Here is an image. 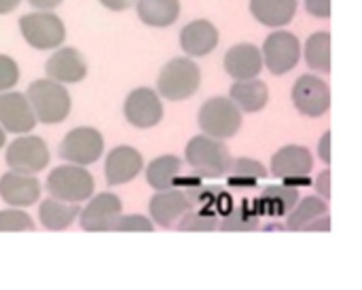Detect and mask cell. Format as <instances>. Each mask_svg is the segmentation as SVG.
<instances>
[{
  "instance_id": "obj_34",
  "label": "cell",
  "mask_w": 362,
  "mask_h": 290,
  "mask_svg": "<svg viewBox=\"0 0 362 290\" xmlns=\"http://www.w3.org/2000/svg\"><path fill=\"white\" fill-rule=\"evenodd\" d=\"M19 66L11 55L0 53V93L2 91H11L15 89V85L19 83Z\"/></svg>"
},
{
  "instance_id": "obj_3",
  "label": "cell",
  "mask_w": 362,
  "mask_h": 290,
  "mask_svg": "<svg viewBox=\"0 0 362 290\" xmlns=\"http://www.w3.org/2000/svg\"><path fill=\"white\" fill-rule=\"evenodd\" d=\"M185 157L191 170L202 178H221L231 170L233 163L227 144H223V140L212 138L208 134L191 138Z\"/></svg>"
},
{
  "instance_id": "obj_22",
  "label": "cell",
  "mask_w": 362,
  "mask_h": 290,
  "mask_svg": "<svg viewBox=\"0 0 362 290\" xmlns=\"http://www.w3.org/2000/svg\"><path fill=\"white\" fill-rule=\"evenodd\" d=\"M250 11L261 25H288L297 15V0H250Z\"/></svg>"
},
{
  "instance_id": "obj_11",
  "label": "cell",
  "mask_w": 362,
  "mask_h": 290,
  "mask_svg": "<svg viewBox=\"0 0 362 290\" xmlns=\"http://www.w3.org/2000/svg\"><path fill=\"white\" fill-rule=\"evenodd\" d=\"M125 121L138 129H151L163 119V104L159 91L151 87H138L127 93L123 102Z\"/></svg>"
},
{
  "instance_id": "obj_1",
  "label": "cell",
  "mask_w": 362,
  "mask_h": 290,
  "mask_svg": "<svg viewBox=\"0 0 362 290\" xmlns=\"http://www.w3.org/2000/svg\"><path fill=\"white\" fill-rule=\"evenodd\" d=\"M208 189H202L193 180L178 182L170 189L157 191L148 202V212L155 225L170 229L174 227L187 212H191L197 204L208 199Z\"/></svg>"
},
{
  "instance_id": "obj_31",
  "label": "cell",
  "mask_w": 362,
  "mask_h": 290,
  "mask_svg": "<svg viewBox=\"0 0 362 290\" xmlns=\"http://www.w3.org/2000/svg\"><path fill=\"white\" fill-rule=\"evenodd\" d=\"M221 231H257L259 229V214L250 212L246 206L231 210L225 221L218 225Z\"/></svg>"
},
{
  "instance_id": "obj_21",
  "label": "cell",
  "mask_w": 362,
  "mask_h": 290,
  "mask_svg": "<svg viewBox=\"0 0 362 290\" xmlns=\"http://www.w3.org/2000/svg\"><path fill=\"white\" fill-rule=\"evenodd\" d=\"M81 214V204H70L57 197H47L38 206V221L49 231H64L68 229Z\"/></svg>"
},
{
  "instance_id": "obj_32",
  "label": "cell",
  "mask_w": 362,
  "mask_h": 290,
  "mask_svg": "<svg viewBox=\"0 0 362 290\" xmlns=\"http://www.w3.org/2000/svg\"><path fill=\"white\" fill-rule=\"evenodd\" d=\"M229 172L235 176V180L246 178L250 185H255L259 178H265V176H267V170L263 168V163H259V161H255V159H248V157L233 159Z\"/></svg>"
},
{
  "instance_id": "obj_39",
  "label": "cell",
  "mask_w": 362,
  "mask_h": 290,
  "mask_svg": "<svg viewBox=\"0 0 362 290\" xmlns=\"http://www.w3.org/2000/svg\"><path fill=\"white\" fill-rule=\"evenodd\" d=\"M64 0H28V4L36 11H53L62 4Z\"/></svg>"
},
{
  "instance_id": "obj_27",
  "label": "cell",
  "mask_w": 362,
  "mask_h": 290,
  "mask_svg": "<svg viewBox=\"0 0 362 290\" xmlns=\"http://www.w3.org/2000/svg\"><path fill=\"white\" fill-rule=\"evenodd\" d=\"M305 64L316 72L331 70V34L329 32H314L305 40Z\"/></svg>"
},
{
  "instance_id": "obj_6",
  "label": "cell",
  "mask_w": 362,
  "mask_h": 290,
  "mask_svg": "<svg viewBox=\"0 0 362 290\" xmlns=\"http://www.w3.org/2000/svg\"><path fill=\"white\" fill-rule=\"evenodd\" d=\"M21 38L36 51H53L66 42V25L53 11H32L19 17Z\"/></svg>"
},
{
  "instance_id": "obj_30",
  "label": "cell",
  "mask_w": 362,
  "mask_h": 290,
  "mask_svg": "<svg viewBox=\"0 0 362 290\" xmlns=\"http://www.w3.org/2000/svg\"><path fill=\"white\" fill-rule=\"evenodd\" d=\"M21 231H34V221L23 208L8 206L6 210H0V233H21Z\"/></svg>"
},
{
  "instance_id": "obj_33",
  "label": "cell",
  "mask_w": 362,
  "mask_h": 290,
  "mask_svg": "<svg viewBox=\"0 0 362 290\" xmlns=\"http://www.w3.org/2000/svg\"><path fill=\"white\" fill-rule=\"evenodd\" d=\"M112 231H142V233H151L155 231V223L153 219H146L142 214H121L112 227Z\"/></svg>"
},
{
  "instance_id": "obj_18",
  "label": "cell",
  "mask_w": 362,
  "mask_h": 290,
  "mask_svg": "<svg viewBox=\"0 0 362 290\" xmlns=\"http://www.w3.org/2000/svg\"><path fill=\"white\" fill-rule=\"evenodd\" d=\"M265 66L263 51L252 42H240L233 45L225 53V70L233 81H246L257 79Z\"/></svg>"
},
{
  "instance_id": "obj_37",
  "label": "cell",
  "mask_w": 362,
  "mask_h": 290,
  "mask_svg": "<svg viewBox=\"0 0 362 290\" xmlns=\"http://www.w3.org/2000/svg\"><path fill=\"white\" fill-rule=\"evenodd\" d=\"M100 4L108 11H115V13H121L125 8H129L132 4H136V0H100Z\"/></svg>"
},
{
  "instance_id": "obj_29",
  "label": "cell",
  "mask_w": 362,
  "mask_h": 290,
  "mask_svg": "<svg viewBox=\"0 0 362 290\" xmlns=\"http://www.w3.org/2000/svg\"><path fill=\"white\" fill-rule=\"evenodd\" d=\"M221 221L212 210H191L178 221V231H214L218 229Z\"/></svg>"
},
{
  "instance_id": "obj_23",
  "label": "cell",
  "mask_w": 362,
  "mask_h": 290,
  "mask_svg": "<svg viewBox=\"0 0 362 290\" xmlns=\"http://www.w3.org/2000/svg\"><path fill=\"white\" fill-rule=\"evenodd\" d=\"M138 19L151 28H168L180 17V0H136Z\"/></svg>"
},
{
  "instance_id": "obj_4",
  "label": "cell",
  "mask_w": 362,
  "mask_h": 290,
  "mask_svg": "<svg viewBox=\"0 0 362 290\" xmlns=\"http://www.w3.org/2000/svg\"><path fill=\"white\" fill-rule=\"evenodd\" d=\"M45 189L51 197L70 204H83L95 193V180L85 166L64 163L49 172Z\"/></svg>"
},
{
  "instance_id": "obj_13",
  "label": "cell",
  "mask_w": 362,
  "mask_h": 290,
  "mask_svg": "<svg viewBox=\"0 0 362 290\" xmlns=\"http://www.w3.org/2000/svg\"><path fill=\"white\" fill-rule=\"evenodd\" d=\"M36 123L38 119L25 93H19L15 89L0 93V125L4 127L6 134H30L36 127Z\"/></svg>"
},
{
  "instance_id": "obj_41",
  "label": "cell",
  "mask_w": 362,
  "mask_h": 290,
  "mask_svg": "<svg viewBox=\"0 0 362 290\" xmlns=\"http://www.w3.org/2000/svg\"><path fill=\"white\" fill-rule=\"evenodd\" d=\"M19 4H21V0H0V15L13 13Z\"/></svg>"
},
{
  "instance_id": "obj_20",
  "label": "cell",
  "mask_w": 362,
  "mask_h": 290,
  "mask_svg": "<svg viewBox=\"0 0 362 290\" xmlns=\"http://www.w3.org/2000/svg\"><path fill=\"white\" fill-rule=\"evenodd\" d=\"M312 168V153L299 144H288L272 157V174L278 178H305Z\"/></svg>"
},
{
  "instance_id": "obj_26",
  "label": "cell",
  "mask_w": 362,
  "mask_h": 290,
  "mask_svg": "<svg viewBox=\"0 0 362 290\" xmlns=\"http://www.w3.org/2000/svg\"><path fill=\"white\" fill-rule=\"evenodd\" d=\"M182 170V161L176 155H161L146 166V182L155 191H163L176 185V176Z\"/></svg>"
},
{
  "instance_id": "obj_7",
  "label": "cell",
  "mask_w": 362,
  "mask_h": 290,
  "mask_svg": "<svg viewBox=\"0 0 362 290\" xmlns=\"http://www.w3.org/2000/svg\"><path fill=\"white\" fill-rule=\"evenodd\" d=\"M197 123L204 129V134L225 140L235 136L242 127V110L231 98L216 95L202 104Z\"/></svg>"
},
{
  "instance_id": "obj_16",
  "label": "cell",
  "mask_w": 362,
  "mask_h": 290,
  "mask_svg": "<svg viewBox=\"0 0 362 290\" xmlns=\"http://www.w3.org/2000/svg\"><path fill=\"white\" fill-rule=\"evenodd\" d=\"M144 168L142 153L134 146L121 144L108 151L104 159V176L110 187H121L132 182Z\"/></svg>"
},
{
  "instance_id": "obj_36",
  "label": "cell",
  "mask_w": 362,
  "mask_h": 290,
  "mask_svg": "<svg viewBox=\"0 0 362 290\" xmlns=\"http://www.w3.org/2000/svg\"><path fill=\"white\" fill-rule=\"evenodd\" d=\"M316 191H318V195H320L322 199H329V197H331V174H329V170H325V172L318 176V180H316Z\"/></svg>"
},
{
  "instance_id": "obj_28",
  "label": "cell",
  "mask_w": 362,
  "mask_h": 290,
  "mask_svg": "<svg viewBox=\"0 0 362 290\" xmlns=\"http://www.w3.org/2000/svg\"><path fill=\"white\" fill-rule=\"evenodd\" d=\"M327 214V204L320 197H305L301 199L291 212H288V221H286V229L291 231H303L305 225H310L312 221L320 219Z\"/></svg>"
},
{
  "instance_id": "obj_24",
  "label": "cell",
  "mask_w": 362,
  "mask_h": 290,
  "mask_svg": "<svg viewBox=\"0 0 362 290\" xmlns=\"http://www.w3.org/2000/svg\"><path fill=\"white\" fill-rule=\"evenodd\" d=\"M299 204V191L288 185H272L265 189L261 199L255 204L257 214H269V216H284Z\"/></svg>"
},
{
  "instance_id": "obj_5",
  "label": "cell",
  "mask_w": 362,
  "mask_h": 290,
  "mask_svg": "<svg viewBox=\"0 0 362 290\" xmlns=\"http://www.w3.org/2000/svg\"><path fill=\"white\" fill-rule=\"evenodd\" d=\"M202 85V70L189 57H174L170 59L159 76H157V91L161 98L170 102L189 100Z\"/></svg>"
},
{
  "instance_id": "obj_38",
  "label": "cell",
  "mask_w": 362,
  "mask_h": 290,
  "mask_svg": "<svg viewBox=\"0 0 362 290\" xmlns=\"http://www.w3.org/2000/svg\"><path fill=\"white\" fill-rule=\"evenodd\" d=\"M329 229H331V221H329L327 214L320 216V219H316V221H312L310 225L303 227V231H329Z\"/></svg>"
},
{
  "instance_id": "obj_8",
  "label": "cell",
  "mask_w": 362,
  "mask_h": 290,
  "mask_svg": "<svg viewBox=\"0 0 362 290\" xmlns=\"http://www.w3.org/2000/svg\"><path fill=\"white\" fill-rule=\"evenodd\" d=\"M4 161L8 170L23 172V174H38L47 170L51 161V153H49L47 142L40 136H34L30 132V134L15 136L13 142H6Z\"/></svg>"
},
{
  "instance_id": "obj_15",
  "label": "cell",
  "mask_w": 362,
  "mask_h": 290,
  "mask_svg": "<svg viewBox=\"0 0 362 290\" xmlns=\"http://www.w3.org/2000/svg\"><path fill=\"white\" fill-rule=\"evenodd\" d=\"M45 74L62 85L81 83L87 76V59L76 47H57L45 62Z\"/></svg>"
},
{
  "instance_id": "obj_10",
  "label": "cell",
  "mask_w": 362,
  "mask_h": 290,
  "mask_svg": "<svg viewBox=\"0 0 362 290\" xmlns=\"http://www.w3.org/2000/svg\"><path fill=\"white\" fill-rule=\"evenodd\" d=\"M263 59L272 74H286L291 72L301 59V42L288 30L272 32L263 42Z\"/></svg>"
},
{
  "instance_id": "obj_2",
  "label": "cell",
  "mask_w": 362,
  "mask_h": 290,
  "mask_svg": "<svg viewBox=\"0 0 362 290\" xmlns=\"http://www.w3.org/2000/svg\"><path fill=\"white\" fill-rule=\"evenodd\" d=\"M25 95L32 104V110L38 119V123L45 125H57L70 117L72 110V98L66 85L45 76L36 79L28 85Z\"/></svg>"
},
{
  "instance_id": "obj_35",
  "label": "cell",
  "mask_w": 362,
  "mask_h": 290,
  "mask_svg": "<svg viewBox=\"0 0 362 290\" xmlns=\"http://www.w3.org/2000/svg\"><path fill=\"white\" fill-rule=\"evenodd\" d=\"M305 8L310 15L327 19L331 15V0H305Z\"/></svg>"
},
{
  "instance_id": "obj_17",
  "label": "cell",
  "mask_w": 362,
  "mask_h": 290,
  "mask_svg": "<svg viewBox=\"0 0 362 290\" xmlns=\"http://www.w3.org/2000/svg\"><path fill=\"white\" fill-rule=\"evenodd\" d=\"M40 182L36 174L8 170L0 178V199L13 208H30L40 199Z\"/></svg>"
},
{
  "instance_id": "obj_14",
  "label": "cell",
  "mask_w": 362,
  "mask_h": 290,
  "mask_svg": "<svg viewBox=\"0 0 362 290\" xmlns=\"http://www.w3.org/2000/svg\"><path fill=\"white\" fill-rule=\"evenodd\" d=\"M293 104L305 117H322L331 106L329 85L320 76L303 74L293 85Z\"/></svg>"
},
{
  "instance_id": "obj_40",
  "label": "cell",
  "mask_w": 362,
  "mask_h": 290,
  "mask_svg": "<svg viewBox=\"0 0 362 290\" xmlns=\"http://www.w3.org/2000/svg\"><path fill=\"white\" fill-rule=\"evenodd\" d=\"M331 134H325L322 136V140H320V157H322V161H331Z\"/></svg>"
},
{
  "instance_id": "obj_9",
  "label": "cell",
  "mask_w": 362,
  "mask_h": 290,
  "mask_svg": "<svg viewBox=\"0 0 362 290\" xmlns=\"http://www.w3.org/2000/svg\"><path fill=\"white\" fill-rule=\"evenodd\" d=\"M57 153L62 161L87 168L104 155V136L95 127H74L62 138Z\"/></svg>"
},
{
  "instance_id": "obj_19",
  "label": "cell",
  "mask_w": 362,
  "mask_h": 290,
  "mask_svg": "<svg viewBox=\"0 0 362 290\" xmlns=\"http://www.w3.org/2000/svg\"><path fill=\"white\" fill-rule=\"evenodd\" d=\"M180 47L189 57H204L218 47V30L208 19L189 21L180 30Z\"/></svg>"
},
{
  "instance_id": "obj_12",
  "label": "cell",
  "mask_w": 362,
  "mask_h": 290,
  "mask_svg": "<svg viewBox=\"0 0 362 290\" xmlns=\"http://www.w3.org/2000/svg\"><path fill=\"white\" fill-rule=\"evenodd\" d=\"M121 214H123V204H121L119 195L108 193V191L100 193V195L93 193L78 214V225L87 233L112 231V227Z\"/></svg>"
},
{
  "instance_id": "obj_25",
  "label": "cell",
  "mask_w": 362,
  "mask_h": 290,
  "mask_svg": "<svg viewBox=\"0 0 362 290\" xmlns=\"http://www.w3.org/2000/svg\"><path fill=\"white\" fill-rule=\"evenodd\" d=\"M229 98L240 106V110H244V112H257V110H261L267 104L269 89L259 79L235 81L231 85V89H229Z\"/></svg>"
},
{
  "instance_id": "obj_42",
  "label": "cell",
  "mask_w": 362,
  "mask_h": 290,
  "mask_svg": "<svg viewBox=\"0 0 362 290\" xmlns=\"http://www.w3.org/2000/svg\"><path fill=\"white\" fill-rule=\"evenodd\" d=\"M6 146V132H4V127L0 125V149H4Z\"/></svg>"
}]
</instances>
